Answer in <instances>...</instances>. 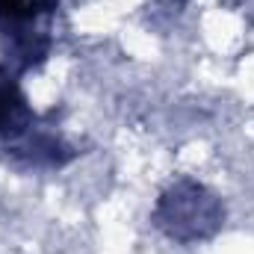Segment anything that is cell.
<instances>
[{"label": "cell", "instance_id": "1", "mask_svg": "<svg viewBox=\"0 0 254 254\" xmlns=\"http://www.w3.org/2000/svg\"><path fill=\"white\" fill-rule=\"evenodd\" d=\"M157 225L181 243L204 240L222 225V204L201 184L181 181L163 195L157 207Z\"/></svg>", "mask_w": 254, "mask_h": 254}]
</instances>
